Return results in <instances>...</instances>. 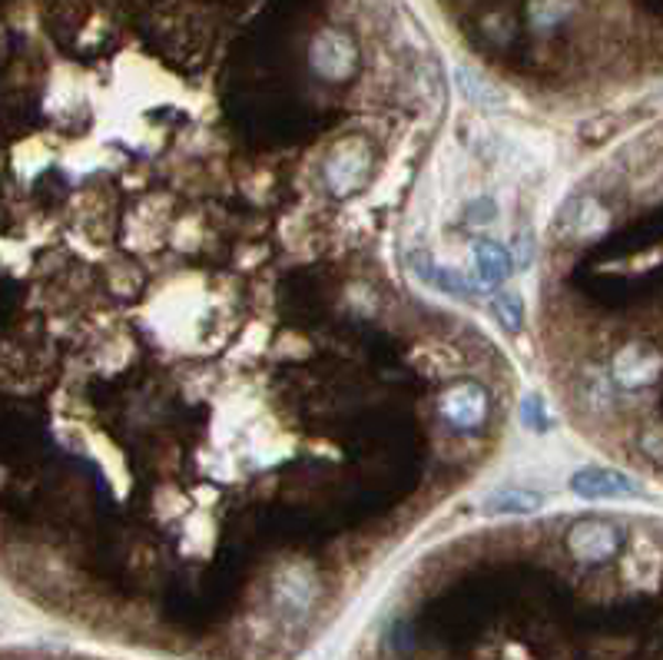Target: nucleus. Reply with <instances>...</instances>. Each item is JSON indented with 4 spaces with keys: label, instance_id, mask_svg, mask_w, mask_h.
Wrapping results in <instances>:
<instances>
[{
    "label": "nucleus",
    "instance_id": "obj_1",
    "mask_svg": "<svg viewBox=\"0 0 663 660\" xmlns=\"http://www.w3.org/2000/svg\"><path fill=\"white\" fill-rule=\"evenodd\" d=\"M617 547H620V528H613L610 521L587 518V521H577V524L567 531V551H570L577 561L600 564V561H607Z\"/></svg>",
    "mask_w": 663,
    "mask_h": 660
},
{
    "label": "nucleus",
    "instance_id": "obj_8",
    "mask_svg": "<svg viewBox=\"0 0 663 660\" xmlns=\"http://www.w3.org/2000/svg\"><path fill=\"white\" fill-rule=\"evenodd\" d=\"M544 508V494L531 491V488H498L491 494H484V501L478 504V514L484 518H521V514H534Z\"/></svg>",
    "mask_w": 663,
    "mask_h": 660
},
{
    "label": "nucleus",
    "instance_id": "obj_5",
    "mask_svg": "<svg viewBox=\"0 0 663 660\" xmlns=\"http://www.w3.org/2000/svg\"><path fill=\"white\" fill-rule=\"evenodd\" d=\"M441 412H445V418H448L455 428L474 432V428H481L484 418H488V395H484L481 385H471V382L455 385V388L445 392Z\"/></svg>",
    "mask_w": 663,
    "mask_h": 660
},
{
    "label": "nucleus",
    "instance_id": "obj_11",
    "mask_svg": "<svg viewBox=\"0 0 663 660\" xmlns=\"http://www.w3.org/2000/svg\"><path fill=\"white\" fill-rule=\"evenodd\" d=\"M491 316L504 332H521L524 329V299L514 289H504L491 299Z\"/></svg>",
    "mask_w": 663,
    "mask_h": 660
},
{
    "label": "nucleus",
    "instance_id": "obj_2",
    "mask_svg": "<svg viewBox=\"0 0 663 660\" xmlns=\"http://www.w3.org/2000/svg\"><path fill=\"white\" fill-rule=\"evenodd\" d=\"M570 491L584 501H607V498H637L643 488L613 468H577L570 475Z\"/></svg>",
    "mask_w": 663,
    "mask_h": 660
},
{
    "label": "nucleus",
    "instance_id": "obj_7",
    "mask_svg": "<svg viewBox=\"0 0 663 660\" xmlns=\"http://www.w3.org/2000/svg\"><path fill=\"white\" fill-rule=\"evenodd\" d=\"M408 269H411L415 279H421L428 289H435V292H441V296H451V299H468L471 289H474L461 273L438 266V263H435L428 253H421V249L408 253Z\"/></svg>",
    "mask_w": 663,
    "mask_h": 660
},
{
    "label": "nucleus",
    "instance_id": "obj_14",
    "mask_svg": "<svg viewBox=\"0 0 663 660\" xmlns=\"http://www.w3.org/2000/svg\"><path fill=\"white\" fill-rule=\"evenodd\" d=\"M640 448H643L650 458H656V461L663 465V448L656 445V438H653V435H643V438H640Z\"/></svg>",
    "mask_w": 663,
    "mask_h": 660
},
{
    "label": "nucleus",
    "instance_id": "obj_3",
    "mask_svg": "<svg viewBox=\"0 0 663 660\" xmlns=\"http://www.w3.org/2000/svg\"><path fill=\"white\" fill-rule=\"evenodd\" d=\"M471 266H474V276H471V286L478 292H488V289H498L511 279V273L517 269L514 263V253L494 239H478L474 249H471Z\"/></svg>",
    "mask_w": 663,
    "mask_h": 660
},
{
    "label": "nucleus",
    "instance_id": "obj_12",
    "mask_svg": "<svg viewBox=\"0 0 663 660\" xmlns=\"http://www.w3.org/2000/svg\"><path fill=\"white\" fill-rule=\"evenodd\" d=\"M521 425L527 432H534V435H544V432H550L557 425V418L550 415L547 398L541 392H531V395L521 398Z\"/></svg>",
    "mask_w": 663,
    "mask_h": 660
},
{
    "label": "nucleus",
    "instance_id": "obj_13",
    "mask_svg": "<svg viewBox=\"0 0 663 660\" xmlns=\"http://www.w3.org/2000/svg\"><path fill=\"white\" fill-rule=\"evenodd\" d=\"M511 253H514V263H517V269L531 266V263H534V253H537V243H534V236H531L527 230H521V233L514 236V246H511Z\"/></svg>",
    "mask_w": 663,
    "mask_h": 660
},
{
    "label": "nucleus",
    "instance_id": "obj_6",
    "mask_svg": "<svg viewBox=\"0 0 663 660\" xmlns=\"http://www.w3.org/2000/svg\"><path fill=\"white\" fill-rule=\"evenodd\" d=\"M660 369H663V362H660L656 352H650L646 345H627V349L613 359L610 375H613V382H617L620 388H646V385L656 382Z\"/></svg>",
    "mask_w": 663,
    "mask_h": 660
},
{
    "label": "nucleus",
    "instance_id": "obj_4",
    "mask_svg": "<svg viewBox=\"0 0 663 660\" xmlns=\"http://www.w3.org/2000/svg\"><path fill=\"white\" fill-rule=\"evenodd\" d=\"M603 226H607V213L600 210V203L580 200V196H570L567 203H560V210L550 220V233L557 239H584L600 233Z\"/></svg>",
    "mask_w": 663,
    "mask_h": 660
},
{
    "label": "nucleus",
    "instance_id": "obj_10",
    "mask_svg": "<svg viewBox=\"0 0 663 660\" xmlns=\"http://www.w3.org/2000/svg\"><path fill=\"white\" fill-rule=\"evenodd\" d=\"M455 81H458L461 97H464L468 104L481 107V110H501V107L507 104L504 94H501L488 77H481V74L471 71V67H458V71H455Z\"/></svg>",
    "mask_w": 663,
    "mask_h": 660
},
{
    "label": "nucleus",
    "instance_id": "obj_9",
    "mask_svg": "<svg viewBox=\"0 0 663 660\" xmlns=\"http://www.w3.org/2000/svg\"><path fill=\"white\" fill-rule=\"evenodd\" d=\"M312 64H316V71L325 74V77H345V74L355 67L352 41L342 38V34H322V38L316 41Z\"/></svg>",
    "mask_w": 663,
    "mask_h": 660
}]
</instances>
